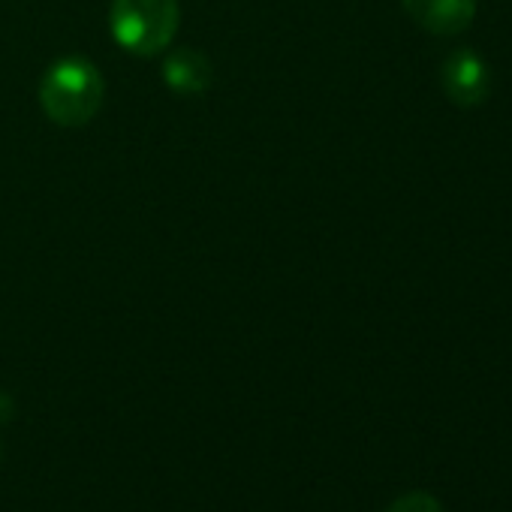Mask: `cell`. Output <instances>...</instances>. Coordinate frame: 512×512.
<instances>
[{
    "label": "cell",
    "mask_w": 512,
    "mask_h": 512,
    "mask_svg": "<svg viewBox=\"0 0 512 512\" xmlns=\"http://www.w3.org/2000/svg\"><path fill=\"white\" fill-rule=\"evenodd\" d=\"M211 79H214L211 61L196 49H175L163 61V82L169 91L181 97L205 94L211 88Z\"/></svg>",
    "instance_id": "cell-5"
},
{
    "label": "cell",
    "mask_w": 512,
    "mask_h": 512,
    "mask_svg": "<svg viewBox=\"0 0 512 512\" xmlns=\"http://www.w3.org/2000/svg\"><path fill=\"white\" fill-rule=\"evenodd\" d=\"M410 19L437 37L461 34L473 16H476V0H401Z\"/></svg>",
    "instance_id": "cell-3"
},
{
    "label": "cell",
    "mask_w": 512,
    "mask_h": 512,
    "mask_svg": "<svg viewBox=\"0 0 512 512\" xmlns=\"http://www.w3.org/2000/svg\"><path fill=\"white\" fill-rule=\"evenodd\" d=\"M103 76L79 55L55 61L40 82V106L58 127H85L103 106Z\"/></svg>",
    "instance_id": "cell-1"
},
{
    "label": "cell",
    "mask_w": 512,
    "mask_h": 512,
    "mask_svg": "<svg viewBox=\"0 0 512 512\" xmlns=\"http://www.w3.org/2000/svg\"><path fill=\"white\" fill-rule=\"evenodd\" d=\"M178 22V0H112L109 7V28L115 43L139 58H151L169 49Z\"/></svg>",
    "instance_id": "cell-2"
},
{
    "label": "cell",
    "mask_w": 512,
    "mask_h": 512,
    "mask_svg": "<svg viewBox=\"0 0 512 512\" xmlns=\"http://www.w3.org/2000/svg\"><path fill=\"white\" fill-rule=\"evenodd\" d=\"M443 91L458 106H476L488 94V70L473 52H455L443 64Z\"/></svg>",
    "instance_id": "cell-4"
},
{
    "label": "cell",
    "mask_w": 512,
    "mask_h": 512,
    "mask_svg": "<svg viewBox=\"0 0 512 512\" xmlns=\"http://www.w3.org/2000/svg\"><path fill=\"white\" fill-rule=\"evenodd\" d=\"M386 512H443V506L428 491H410V494L398 497Z\"/></svg>",
    "instance_id": "cell-6"
}]
</instances>
